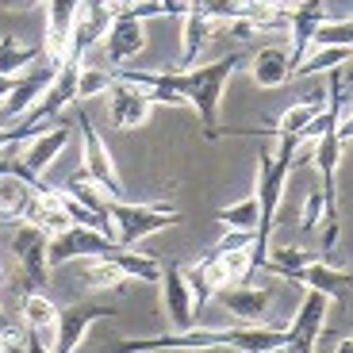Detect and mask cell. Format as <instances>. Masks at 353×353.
Instances as JSON below:
<instances>
[{
	"label": "cell",
	"mask_w": 353,
	"mask_h": 353,
	"mask_svg": "<svg viewBox=\"0 0 353 353\" xmlns=\"http://www.w3.org/2000/svg\"><path fill=\"white\" fill-rule=\"evenodd\" d=\"M246 65V58L230 54V58H219V62L208 65H192V70H176V81H181V97L185 104L200 115L208 139H219V108H223V92H227V81Z\"/></svg>",
	"instance_id": "cell-1"
},
{
	"label": "cell",
	"mask_w": 353,
	"mask_h": 353,
	"mask_svg": "<svg viewBox=\"0 0 353 353\" xmlns=\"http://www.w3.org/2000/svg\"><path fill=\"white\" fill-rule=\"evenodd\" d=\"M108 219L119 250H139V242L161 234L165 227H176L181 215L169 203H131V200H112L108 203Z\"/></svg>",
	"instance_id": "cell-2"
},
{
	"label": "cell",
	"mask_w": 353,
	"mask_h": 353,
	"mask_svg": "<svg viewBox=\"0 0 353 353\" xmlns=\"http://www.w3.org/2000/svg\"><path fill=\"white\" fill-rule=\"evenodd\" d=\"M239 327H200V330H173L158 338H123L104 353H203V350H234Z\"/></svg>",
	"instance_id": "cell-3"
},
{
	"label": "cell",
	"mask_w": 353,
	"mask_h": 353,
	"mask_svg": "<svg viewBox=\"0 0 353 353\" xmlns=\"http://www.w3.org/2000/svg\"><path fill=\"white\" fill-rule=\"evenodd\" d=\"M77 134H81V173H85L88 181H97L112 200H127L123 176H119V169H115L112 150H108L104 134L92 127V119H88L85 108H77Z\"/></svg>",
	"instance_id": "cell-4"
},
{
	"label": "cell",
	"mask_w": 353,
	"mask_h": 353,
	"mask_svg": "<svg viewBox=\"0 0 353 353\" xmlns=\"http://www.w3.org/2000/svg\"><path fill=\"white\" fill-rule=\"evenodd\" d=\"M115 16V4L112 0H81L77 8V19H73V31H70V43H65V54L62 62H73V65H85L88 50H97L100 39H104L108 23Z\"/></svg>",
	"instance_id": "cell-5"
},
{
	"label": "cell",
	"mask_w": 353,
	"mask_h": 353,
	"mask_svg": "<svg viewBox=\"0 0 353 353\" xmlns=\"http://www.w3.org/2000/svg\"><path fill=\"white\" fill-rule=\"evenodd\" d=\"M112 250H119V242L104 230L92 227H65L62 234H54L46 242V257H50V269L65 261H92V257H108Z\"/></svg>",
	"instance_id": "cell-6"
},
{
	"label": "cell",
	"mask_w": 353,
	"mask_h": 353,
	"mask_svg": "<svg viewBox=\"0 0 353 353\" xmlns=\"http://www.w3.org/2000/svg\"><path fill=\"white\" fill-rule=\"evenodd\" d=\"M108 54V65H127L131 58H139L146 50V19H139L131 8H115L112 23H108L104 39H100Z\"/></svg>",
	"instance_id": "cell-7"
},
{
	"label": "cell",
	"mask_w": 353,
	"mask_h": 353,
	"mask_svg": "<svg viewBox=\"0 0 353 353\" xmlns=\"http://www.w3.org/2000/svg\"><path fill=\"white\" fill-rule=\"evenodd\" d=\"M58 70H62V58H50V54H46V65H35V70L19 73V77L12 81V88L4 92V100H0L4 119H19V115L31 112V108H35V100L46 92V85L58 77Z\"/></svg>",
	"instance_id": "cell-8"
},
{
	"label": "cell",
	"mask_w": 353,
	"mask_h": 353,
	"mask_svg": "<svg viewBox=\"0 0 353 353\" xmlns=\"http://www.w3.org/2000/svg\"><path fill=\"white\" fill-rule=\"evenodd\" d=\"M46 242H50V234H43V230L35 227V223H16V234H12V254H16L19 269H23V276L31 281V288H43L46 281H50V257H46Z\"/></svg>",
	"instance_id": "cell-9"
},
{
	"label": "cell",
	"mask_w": 353,
	"mask_h": 353,
	"mask_svg": "<svg viewBox=\"0 0 353 353\" xmlns=\"http://www.w3.org/2000/svg\"><path fill=\"white\" fill-rule=\"evenodd\" d=\"M158 292H161V311H165L169 327L192 330L196 327V300H192V292H188V281H185V269L181 265H161Z\"/></svg>",
	"instance_id": "cell-10"
},
{
	"label": "cell",
	"mask_w": 353,
	"mask_h": 353,
	"mask_svg": "<svg viewBox=\"0 0 353 353\" xmlns=\"http://www.w3.org/2000/svg\"><path fill=\"white\" fill-rule=\"evenodd\" d=\"M327 311H330V300L323 292L303 288V303L296 307V319H292V327H288L292 353H315L319 338H323V327H327Z\"/></svg>",
	"instance_id": "cell-11"
},
{
	"label": "cell",
	"mask_w": 353,
	"mask_h": 353,
	"mask_svg": "<svg viewBox=\"0 0 353 353\" xmlns=\"http://www.w3.org/2000/svg\"><path fill=\"white\" fill-rule=\"evenodd\" d=\"M115 307H100V303H77V307L58 311V330H54L50 353H77L85 345L88 330L97 327L100 319H112Z\"/></svg>",
	"instance_id": "cell-12"
},
{
	"label": "cell",
	"mask_w": 353,
	"mask_h": 353,
	"mask_svg": "<svg viewBox=\"0 0 353 353\" xmlns=\"http://www.w3.org/2000/svg\"><path fill=\"white\" fill-rule=\"evenodd\" d=\"M70 142H73V127H65V123L35 131L31 139L23 142V154H19V165H23V173L31 176V181H39V176H43L46 169H50L54 161L65 154V146H70Z\"/></svg>",
	"instance_id": "cell-13"
},
{
	"label": "cell",
	"mask_w": 353,
	"mask_h": 353,
	"mask_svg": "<svg viewBox=\"0 0 353 353\" xmlns=\"http://www.w3.org/2000/svg\"><path fill=\"white\" fill-rule=\"evenodd\" d=\"M77 70H81V65L62 62L58 77L46 85V92L35 100V108L23 115V119H27L23 127H31V131H43V119H54V115H62L70 104H77Z\"/></svg>",
	"instance_id": "cell-14"
},
{
	"label": "cell",
	"mask_w": 353,
	"mask_h": 353,
	"mask_svg": "<svg viewBox=\"0 0 353 353\" xmlns=\"http://www.w3.org/2000/svg\"><path fill=\"white\" fill-rule=\"evenodd\" d=\"M154 112V100L146 97V88L139 85H127V81L115 77L112 88H108V115H112V123L119 131H134L150 119Z\"/></svg>",
	"instance_id": "cell-15"
},
{
	"label": "cell",
	"mask_w": 353,
	"mask_h": 353,
	"mask_svg": "<svg viewBox=\"0 0 353 353\" xmlns=\"http://www.w3.org/2000/svg\"><path fill=\"white\" fill-rule=\"evenodd\" d=\"M330 19V8L327 0H303V4H296V8H288V35H292V73L300 70V62L307 58L311 50V39H315L319 23H327Z\"/></svg>",
	"instance_id": "cell-16"
},
{
	"label": "cell",
	"mask_w": 353,
	"mask_h": 353,
	"mask_svg": "<svg viewBox=\"0 0 353 353\" xmlns=\"http://www.w3.org/2000/svg\"><path fill=\"white\" fill-rule=\"evenodd\" d=\"M223 307L239 319L242 327H257L269 315V303H273V288H257V284H230L219 292Z\"/></svg>",
	"instance_id": "cell-17"
},
{
	"label": "cell",
	"mask_w": 353,
	"mask_h": 353,
	"mask_svg": "<svg viewBox=\"0 0 353 353\" xmlns=\"http://www.w3.org/2000/svg\"><path fill=\"white\" fill-rule=\"evenodd\" d=\"M292 284H300V288H307V292H323V296L334 303V300H345V296H350L353 276L345 273V269H334V265H327L319 257V261L303 265L300 273H292Z\"/></svg>",
	"instance_id": "cell-18"
},
{
	"label": "cell",
	"mask_w": 353,
	"mask_h": 353,
	"mask_svg": "<svg viewBox=\"0 0 353 353\" xmlns=\"http://www.w3.org/2000/svg\"><path fill=\"white\" fill-rule=\"evenodd\" d=\"M58 303L46 296L43 288H31L23 296V307H19V315H23V330L27 334H35L39 342L54 345V330H58Z\"/></svg>",
	"instance_id": "cell-19"
},
{
	"label": "cell",
	"mask_w": 353,
	"mask_h": 353,
	"mask_svg": "<svg viewBox=\"0 0 353 353\" xmlns=\"http://www.w3.org/2000/svg\"><path fill=\"white\" fill-rule=\"evenodd\" d=\"M43 8H46V43H43V54L62 58L65 43H70V31H73V19H77L81 0H43Z\"/></svg>",
	"instance_id": "cell-20"
},
{
	"label": "cell",
	"mask_w": 353,
	"mask_h": 353,
	"mask_svg": "<svg viewBox=\"0 0 353 353\" xmlns=\"http://www.w3.org/2000/svg\"><path fill=\"white\" fill-rule=\"evenodd\" d=\"M246 70H250V77H254L257 88L288 85V77H292L288 50H284V46H265V50H257L254 58H246Z\"/></svg>",
	"instance_id": "cell-21"
},
{
	"label": "cell",
	"mask_w": 353,
	"mask_h": 353,
	"mask_svg": "<svg viewBox=\"0 0 353 353\" xmlns=\"http://www.w3.org/2000/svg\"><path fill=\"white\" fill-rule=\"evenodd\" d=\"M181 19H185V31H181V58H176V70H192V65H200V50L212 43L215 23L203 19L196 8H188Z\"/></svg>",
	"instance_id": "cell-22"
},
{
	"label": "cell",
	"mask_w": 353,
	"mask_h": 353,
	"mask_svg": "<svg viewBox=\"0 0 353 353\" xmlns=\"http://www.w3.org/2000/svg\"><path fill=\"white\" fill-rule=\"evenodd\" d=\"M35 196V181L23 173H0V208H4V223H19L27 212V203Z\"/></svg>",
	"instance_id": "cell-23"
},
{
	"label": "cell",
	"mask_w": 353,
	"mask_h": 353,
	"mask_svg": "<svg viewBox=\"0 0 353 353\" xmlns=\"http://www.w3.org/2000/svg\"><path fill=\"white\" fill-rule=\"evenodd\" d=\"M215 219H219L227 230H246V234L257 239V227H261V200H257V192H250V196H242L239 203L219 208Z\"/></svg>",
	"instance_id": "cell-24"
},
{
	"label": "cell",
	"mask_w": 353,
	"mask_h": 353,
	"mask_svg": "<svg viewBox=\"0 0 353 353\" xmlns=\"http://www.w3.org/2000/svg\"><path fill=\"white\" fill-rule=\"evenodd\" d=\"M43 58V46H23L16 35H0V77H19Z\"/></svg>",
	"instance_id": "cell-25"
},
{
	"label": "cell",
	"mask_w": 353,
	"mask_h": 353,
	"mask_svg": "<svg viewBox=\"0 0 353 353\" xmlns=\"http://www.w3.org/2000/svg\"><path fill=\"white\" fill-rule=\"evenodd\" d=\"M327 108V97H311V100H296L292 108H284V115L273 123V134H303L311 123H315V115Z\"/></svg>",
	"instance_id": "cell-26"
},
{
	"label": "cell",
	"mask_w": 353,
	"mask_h": 353,
	"mask_svg": "<svg viewBox=\"0 0 353 353\" xmlns=\"http://www.w3.org/2000/svg\"><path fill=\"white\" fill-rule=\"evenodd\" d=\"M112 261L127 273V281L158 284V276H161V261H158V257L139 254V250H112Z\"/></svg>",
	"instance_id": "cell-27"
},
{
	"label": "cell",
	"mask_w": 353,
	"mask_h": 353,
	"mask_svg": "<svg viewBox=\"0 0 353 353\" xmlns=\"http://www.w3.org/2000/svg\"><path fill=\"white\" fill-rule=\"evenodd\" d=\"M350 58H353V50H345V46H311L307 58L300 62V70H296V73H303V77L334 73V70H342V65L350 62Z\"/></svg>",
	"instance_id": "cell-28"
},
{
	"label": "cell",
	"mask_w": 353,
	"mask_h": 353,
	"mask_svg": "<svg viewBox=\"0 0 353 353\" xmlns=\"http://www.w3.org/2000/svg\"><path fill=\"white\" fill-rule=\"evenodd\" d=\"M319 261V254H311V250H300V246H281L276 254L265 257V273H273V276H284V281H292V273H300L303 265Z\"/></svg>",
	"instance_id": "cell-29"
},
{
	"label": "cell",
	"mask_w": 353,
	"mask_h": 353,
	"mask_svg": "<svg viewBox=\"0 0 353 353\" xmlns=\"http://www.w3.org/2000/svg\"><path fill=\"white\" fill-rule=\"evenodd\" d=\"M62 188H65V192H70L77 203H85L88 212H97V215H104V219H108V203H112V196H108L104 188L97 185V181H88L85 173H73Z\"/></svg>",
	"instance_id": "cell-30"
},
{
	"label": "cell",
	"mask_w": 353,
	"mask_h": 353,
	"mask_svg": "<svg viewBox=\"0 0 353 353\" xmlns=\"http://www.w3.org/2000/svg\"><path fill=\"white\" fill-rule=\"evenodd\" d=\"M192 8L200 12L203 19H212V23H230V19L254 16L257 4L254 0H192Z\"/></svg>",
	"instance_id": "cell-31"
},
{
	"label": "cell",
	"mask_w": 353,
	"mask_h": 353,
	"mask_svg": "<svg viewBox=\"0 0 353 353\" xmlns=\"http://www.w3.org/2000/svg\"><path fill=\"white\" fill-rule=\"evenodd\" d=\"M85 284L92 292H100V288H123V284H131V281H127V273L112 261V254H108V257H92V261H88Z\"/></svg>",
	"instance_id": "cell-32"
},
{
	"label": "cell",
	"mask_w": 353,
	"mask_h": 353,
	"mask_svg": "<svg viewBox=\"0 0 353 353\" xmlns=\"http://www.w3.org/2000/svg\"><path fill=\"white\" fill-rule=\"evenodd\" d=\"M112 81H115L112 65H88V62H85V65L77 70V100L85 104V100L108 92V88H112Z\"/></svg>",
	"instance_id": "cell-33"
},
{
	"label": "cell",
	"mask_w": 353,
	"mask_h": 353,
	"mask_svg": "<svg viewBox=\"0 0 353 353\" xmlns=\"http://www.w3.org/2000/svg\"><path fill=\"white\" fill-rule=\"evenodd\" d=\"M311 46H345V50H353V16L319 23V31H315V39H311Z\"/></svg>",
	"instance_id": "cell-34"
},
{
	"label": "cell",
	"mask_w": 353,
	"mask_h": 353,
	"mask_svg": "<svg viewBox=\"0 0 353 353\" xmlns=\"http://www.w3.org/2000/svg\"><path fill=\"white\" fill-rule=\"evenodd\" d=\"M330 215H338V212H330L323 188H315V192H307V200H303V208H300V227L303 230H319L323 219H330Z\"/></svg>",
	"instance_id": "cell-35"
},
{
	"label": "cell",
	"mask_w": 353,
	"mask_h": 353,
	"mask_svg": "<svg viewBox=\"0 0 353 353\" xmlns=\"http://www.w3.org/2000/svg\"><path fill=\"white\" fill-rule=\"evenodd\" d=\"M323 223H327V230H323V254H327V250L338 246V215H330V219H323Z\"/></svg>",
	"instance_id": "cell-36"
},
{
	"label": "cell",
	"mask_w": 353,
	"mask_h": 353,
	"mask_svg": "<svg viewBox=\"0 0 353 353\" xmlns=\"http://www.w3.org/2000/svg\"><path fill=\"white\" fill-rule=\"evenodd\" d=\"M16 353H50V345H46V342H39L35 334H23V345H19Z\"/></svg>",
	"instance_id": "cell-37"
},
{
	"label": "cell",
	"mask_w": 353,
	"mask_h": 353,
	"mask_svg": "<svg viewBox=\"0 0 353 353\" xmlns=\"http://www.w3.org/2000/svg\"><path fill=\"white\" fill-rule=\"evenodd\" d=\"M334 353H353V338H342V342L334 345Z\"/></svg>",
	"instance_id": "cell-38"
},
{
	"label": "cell",
	"mask_w": 353,
	"mask_h": 353,
	"mask_svg": "<svg viewBox=\"0 0 353 353\" xmlns=\"http://www.w3.org/2000/svg\"><path fill=\"white\" fill-rule=\"evenodd\" d=\"M0 353H12V350H8V342H4V334H0Z\"/></svg>",
	"instance_id": "cell-39"
},
{
	"label": "cell",
	"mask_w": 353,
	"mask_h": 353,
	"mask_svg": "<svg viewBox=\"0 0 353 353\" xmlns=\"http://www.w3.org/2000/svg\"><path fill=\"white\" fill-rule=\"evenodd\" d=\"M265 4H292V0H265Z\"/></svg>",
	"instance_id": "cell-40"
},
{
	"label": "cell",
	"mask_w": 353,
	"mask_h": 353,
	"mask_svg": "<svg viewBox=\"0 0 353 353\" xmlns=\"http://www.w3.org/2000/svg\"><path fill=\"white\" fill-rule=\"evenodd\" d=\"M0 327H4V311H0Z\"/></svg>",
	"instance_id": "cell-41"
},
{
	"label": "cell",
	"mask_w": 353,
	"mask_h": 353,
	"mask_svg": "<svg viewBox=\"0 0 353 353\" xmlns=\"http://www.w3.org/2000/svg\"><path fill=\"white\" fill-rule=\"evenodd\" d=\"M0 223H4V208H0Z\"/></svg>",
	"instance_id": "cell-42"
},
{
	"label": "cell",
	"mask_w": 353,
	"mask_h": 353,
	"mask_svg": "<svg viewBox=\"0 0 353 353\" xmlns=\"http://www.w3.org/2000/svg\"><path fill=\"white\" fill-rule=\"evenodd\" d=\"M345 146H353V139H350V142H345Z\"/></svg>",
	"instance_id": "cell-43"
},
{
	"label": "cell",
	"mask_w": 353,
	"mask_h": 353,
	"mask_svg": "<svg viewBox=\"0 0 353 353\" xmlns=\"http://www.w3.org/2000/svg\"><path fill=\"white\" fill-rule=\"evenodd\" d=\"M254 4H257V0H254Z\"/></svg>",
	"instance_id": "cell-44"
}]
</instances>
